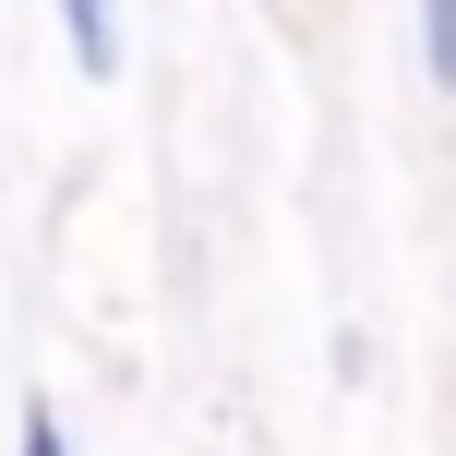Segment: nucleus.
Instances as JSON below:
<instances>
[{
    "label": "nucleus",
    "instance_id": "f257e3e1",
    "mask_svg": "<svg viewBox=\"0 0 456 456\" xmlns=\"http://www.w3.org/2000/svg\"><path fill=\"white\" fill-rule=\"evenodd\" d=\"M72 12V48H85V72H109L120 61V24H109V0H61Z\"/></svg>",
    "mask_w": 456,
    "mask_h": 456
},
{
    "label": "nucleus",
    "instance_id": "f03ea898",
    "mask_svg": "<svg viewBox=\"0 0 456 456\" xmlns=\"http://www.w3.org/2000/svg\"><path fill=\"white\" fill-rule=\"evenodd\" d=\"M24 456H61V420H24Z\"/></svg>",
    "mask_w": 456,
    "mask_h": 456
}]
</instances>
